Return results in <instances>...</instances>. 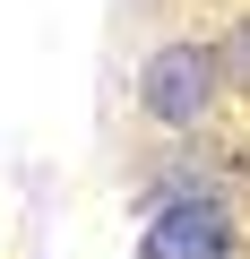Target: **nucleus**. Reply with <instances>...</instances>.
I'll list each match as a JSON object with an SVG mask.
<instances>
[{
    "mask_svg": "<svg viewBox=\"0 0 250 259\" xmlns=\"http://www.w3.org/2000/svg\"><path fill=\"white\" fill-rule=\"evenodd\" d=\"M138 259H233V207L216 190H164L138 225Z\"/></svg>",
    "mask_w": 250,
    "mask_h": 259,
    "instance_id": "nucleus-1",
    "label": "nucleus"
},
{
    "mask_svg": "<svg viewBox=\"0 0 250 259\" xmlns=\"http://www.w3.org/2000/svg\"><path fill=\"white\" fill-rule=\"evenodd\" d=\"M216 69H224V61H216L207 44H173V52H156V61H147L138 104H147L156 121H173V130H181V121H198V112L216 104Z\"/></svg>",
    "mask_w": 250,
    "mask_h": 259,
    "instance_id": "nucleus-2",
    "label": "nucleus"
}]
</instances>
